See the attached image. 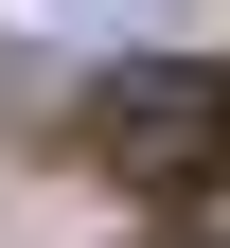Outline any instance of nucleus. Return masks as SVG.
Listing matches in <instances>:
<instances>
[{"instance_id": "f257e3e1", "label": "nucleus", "mask_w": 230, "mask_h": 248, "mask_svg": "<svg viewBox=\"0 0 230 248\" xmlns=\"http://www.w3.org/2000/svg\"><path fill=\"white\" fill-rule=\"evenodd\" d=\"M89 160H107L124 195H213V177H230V71H213V53L107 71V89H89Z\"/></svg>"}, {"instance_id": "f03ea898", "label": "nucleus", "mask_w": 230, "mask_h": 248, "mask_svg": "<svg viewBox=\"0 0 230 248\" xmlns=\"http://www.w3.org/2000/svg\"><path fill=\"white\" fill-rule=\"evenodd\" d=\"M18 36H107V18H142V0H0Z\"/></svg>"}]
</instances>
